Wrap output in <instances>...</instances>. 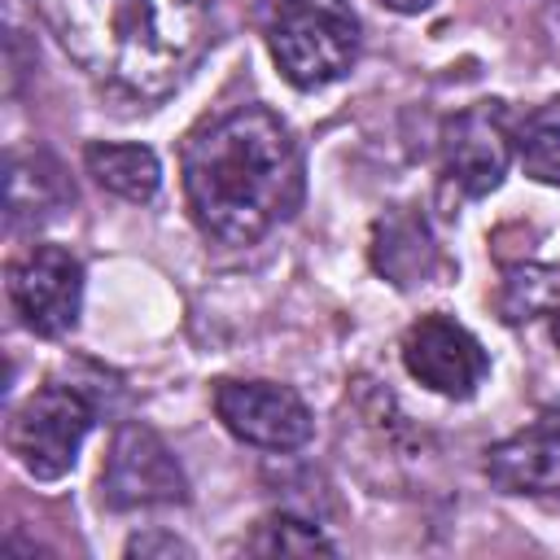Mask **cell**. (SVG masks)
<instances>
[{
  "mask_svg": "<svg viewBox=\"0 0 560 560\" xmlns=\"http://www.w3.org/2000/svg\"><path fill=\"white\" fill-rule=\"evenodd\" d=\"M9 302L35 337H66L83 306V267L61 245H31L9 267Z\"/></svg>",
  "mask_w": 560,
  "mask_h": 560,
  "instance_id": "obj_6",
  "label": "cell"
},
{
  "mask_svg": "<svg viewBox=\"0 0 560 560\" xmlns=\"http://www.w3.org/2000/svg\"><path fill=\"white\" fill-rule=\"evenodd\" d=\"M516 136L499 101H477L459 109L442 131V171L464 197H486L503 184Z\"/></svg>",
  "mask_w": 560,
  "mask_h": 560,
  "instance_id": "obj_9",
  "label": "cell"
},
{
  "mask_svg": "<svg viewBox=\"0 0 560 560\" xmlns=\"http://www.w3.org/2000/svg\"><path fill=\"white\" fill-rule=\"evenodd\" d=\"M516 158L529 179L560 184V96L538 105L516 131Z\"/></svg>",
  "mask_w": 560,
  "mask_h": 560,
  "instance_id": "obj_13",
  "label": "cell"
},
{
  "mask_svg": "<svg viewBox=\"0 0 560 560\" xmlns=\"http://www.w3.org/2000/svg\"><path fill=\"white\" fill-rule=\"evenodd\" d=\"M424 254H433V245H429V236H424V223H411V219L381 223L376 267H381L385 276H394V284H416V280H424V276H429Z\"/></svg>",
  "mask_w": 560,
  "mask_h": 560,
  "instance_id": "obj_14",
  "label": "cell"
},
{
  "mask_svg": "<svg viewBox=\"0 0 560 560\" xmlns=\"http://www.w3.org/2000/svg\"><path fill=\"white\" fill-rule=\"evenodd\" d=\"M192 223L219 245H254L302 201V149L267 105L214 114L184 140Z\"/></svg>",
  "mask_w": 560,
  "mask_h": 560,
  "instance_id": "obj_1",
  "label": "cell"
},
{
  "mask_svg": "<svg viewBox=\"0 0 560 560\" xmlns=\"http://www.w3.org/2000/svg\"><path fill=\"white\" fill-rule=\"evenodd\" d=\"M249 551H262V556H332L337 547L306 521L298 516H267L258 525V538L249 542Z\"/></svg>",
  "mask_w": 560,
  "mask_h": 560,
  "instance_id": "obj_15",
  "label": "cell"
},
{
  "mask_svg": "<svg viewBox=\"0 0 560 560\" xmlns=\"http://www.w3.org/2000/svg\"><path fill=\"white\" fill-rule=\"evenodd\" d=\"M402 368L442 398H472L490 372V354L459 319L420 315L402 337Z\"/></svg>",
  "mask_w": 560,
  "mask_h": 560,
  "instance_id": "obj_8",
  "label": "cell"
},
{
  "mask_svg": "<svg viewBox=\"0 0 560 560\" xmlns=\"http://www.w3.org/2000/svg\"><path fill=\"white\" fill-rule=\"evenodd\" d=\"M96 407L74 385H39L9 420V455L35 481H57L74 468Z\"/></svg>",
  "mask_w": 560,
  "mask_h": 560,
  "instance_id": "obj_4",
  "label": "cell"
},
{
  "mask_svg": "<svg viewBox=\"0 0 560 560\" xmlns=\"http://www.w3.org/2000/svg\"><path fill=\"white\" fill-rule=\"evenodd\" d=\"M66 201V184H61V171L31 153V158H13L9 162V223L22 228V223H39L48 219L57 206Z\"/></svg>",
  "mask_w": 560,
  "mask_h": 560,
  "instance_id": "obj_12",
  "label": "cell"
},
{
  "mask_svg": "<svg viewBox=\"0 0 560 560\" xmlns=\"http://www.w3.org/2000/svg\"><path fill=\"white\" fill-rule=\"evenodd\" d=\"M262 39L280 74L302 88H328L359 57V18L346 0H267Z\"/></svg>",
  "mask_w": 560,
  "mask_h": 560,
  "instance_id": "obj_3",
  "label": "cell"
},
{
  "mask_svg": "<svg viewBox=\"0 0 560 560\" xmlns=\"http://www.w3.org/2000/svg\"><path fill=\"white\" fill-rule=\"evenodd\" d=\"M214 416L232 438L258 451H298L311 442L315 429L306 402L276 381H219Z\"/></svg>",
  "mask_w": 560,
  "mask_h": 560,
  "instance_id": "obj_7",
  "label": "cell"
},
{
  "mask_svg": "<svg viewBox=\"0 0 560 560\" xmlns=\"http://www.w3.org/2000/svg\"><path fill=\"white\" fill-rule=\"evenodd\" d=\"M83 166L88 175L122 197V201H149L162 184V166H158V153L144 149V144H118V140H92L83 149Z\"/></svg>",
  "mask_w": 560,
  "mask_h": 560,
  "instance_id": "obj_11",
  "label": "cell"
},
{
  "mask_svg": "<svg viewBox=\"0 0 560 560\" xmlns=\"http://www.w3.org/2000/svg\"><path fill=\"white\" fill-rule=\"evenodd\" d=\"M551 332H556V346H560V311H556V324H551Z\"/></svg>",
  "mask_w": 560,
  "mask_h": 560,
  "instance_id": "obj_18",
  "label": "cell"
},
{
  "mask_svg": "<svg viewBox=\"0 0 560 560\" xmlns=\"http://www.w3.org/2000/svg\"><path fill=\"white\" fill-rule=\"evenodd\" d=\"M39 13L96 83L158 101L201 57L214 0H39Z\"/></svg>",
  "mask_w": 560,
  "mask_h": 560,
  "instance_id": "obj_2",
  "label": "cell"
},
{
  "mask_svg": "<svg viewBox=\"0 0 560 560\" xmlns=\"http://www.w3.org/2000/svg\"><path fill=\"white\" fill-rule=\"evenodd\" d=\"M127 556H192V547L188 542H179L175 534H140V538H131L127 542Z\"/></svg>",
  "mask_w": 560,
  "mask_h": 560,
  "instance_id": "obj_16",
  "label": "cell"
},
{
  "mask_svg": "<svg viewBox=\"0 0 560 560\" xmlns=\"http://www.w3.org/2000/svg\"><path fill=\"white\" fill-rule=\"evenodd\" d=\"M486 477L503 494L560 499V411L538 416L521 433L486 451Z\"/></svg>",
  "mask_w": 560,
  "mask_h": 560,
  "instance_id": "obj_10",
  "label": "cell"
},
{
  "mask_svg": "<svg viewBox=\"0 0 560 560\" xmlns=\"http://www.w3.org/2000/svg\"><path fill=\"white\" fill-rule=\"evenodd\" d=\"M385 9H394V13H424L433 0H381Z\"/></svg>",
  "mask_w": 560,
  "mask_h": 560,
  "instance_id": "obj_17",
  "label": "cell"
},
{
  "mask_svg": "<svg viewBox=\"0 0 560 560\" xmlns=\"http://www.w3.org/2000/svg\"><path fill=\"white\" fill-rule=\"evenodd\" d=\"M101 499L118 512L127 508H166L188 499L184 468L171 446L149 424H122L109 442V459L101 472Z\"/></svg>",
  "mask_w": 560,
  "mask_h": 560,
  "instance_id": "obj_5",
  "label": "cell"
}]
</instances>
